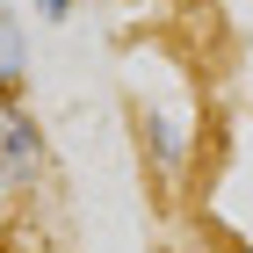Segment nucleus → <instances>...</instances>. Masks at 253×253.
Returning <instances> with one entry per match:
<instances>
[{"label": "nucleus", "instance_id": "4", "mask_svg": "<svg viewBox=\"0 0 253 253\" xmlns=\"http://www.w3.org/2000/svg\"><path fill=\"white\" fill-rule=\"evenodd\" d=\"M37 22H73V0H37Z\"/></svg>", "mask_w": 253, "mask_h": 253}, {"label": "nucleus", "instance_id": "1", "mask_svg": "<svg viewBox=\"0 0 253 253\" xmlns=\"http://www.w3.org/2000/svg\"><path fill=\"white\" fill-rule=\"evenodd\" d=\"M51 181V137L22 109V94H0V195H37Z\"/></svg>", "mask_w": 253, "mask_h": 253}, {"label": "nucleus", "instance_id": "3", "mask_svg": "<svg viewBox=\"0 0 253 253\" xmlns=\"http://www.w3.org/2000/svg\"><path fill=\"white\" fill-rule=\"evenodd\" d=\"M137 145H145V167H159V181H174V167H181V137H174V123L159 116V109H145V116H137Z\"/></svg>", "mask_w": 253, "mask_h": 253}, {"label": "nucleus", "instance_id": "2", "mask_svg": "<svg viewBox=\"0 0 253 253\" xmlns=\"http://www.w3.org/2000/svg\"><path fill=\"white\" fill-rule=\"evenodd\" d=\"M22 87H29V43H22L15 7L0 0V94H22Z\"/></svg>", "mask_w": 253, "mask_h": 253}]
</instances>
